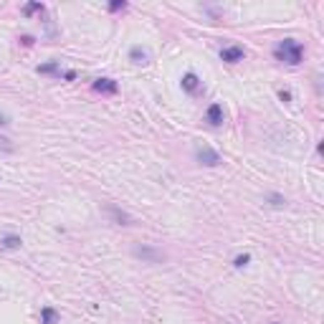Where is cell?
Wrapping results in <instances>:
<instances>
[{
  "label": "cell",
  "mask_w": 324,
  "mask_h": 324,
  "mask_svg": "<svg viewBox=\"0 0 324 324\" xmlns=\"http://www.w3.org/2000/svg\"><path fill=\"white\" fill-rule=\"evenodd\" d=\"M273 56H276L279 61H284V64L296 66V64H302V59H304V46H302L299 41H294V38H284V41L273 48Z\"/></svg>",
  "instance_id": "6da1fadb"
},
{
  "label": "cell",
  "mask_w": 324,
  "mask_h": 324,
  "mask_svg": "<svg viewBox=\"0 0 324 324\" xmlns=\"http://www.w3.org/2000/svg\"><path fill=\"white\" fill-rule=\"evenodd\" d=\"M132 254H134L137 259L147 261V263H162V261H165V254H162L160 248H152V246H134Z\"/></svg>",
  "instance_id": "7a4b0ae2"
},
{
  "label": "cell",
  "mask_w": 324,
  "mask_h": 324,
  "mask_svg": "<svg viewBox=\"0 0 324 324\" xmlns=\"http://www.w3.org/2000/svg\"><path fill=\"white\" fill-rule=\"evenodd\" d=\"M197 160H200V165H208V167H215V165H220V155L215 152V149H210V147H197Z\"/></svg>",
  "instance_id": "3957f363"
},
{
  "label": "cell",
  "mask_w": 324,
  "mask_h": 324,
  "mask_svg": "<svg viewBox=\"0 0 324 324\" xmlns=\"http://www.w3.org/2000/svg\"><path fill=\"white\" fill-rule=\"evenodd\" d=\"M243 56H246V51L241 46H226L220 51V59L228 61V64H238V61H243Z\"/></svg>",
  "instance_id": "277c9868"
},
{
  "label": "cell",
  "mask_w": 324,
  "mask_h": 324,
  "mask_svg": "<svg viewBox=\"0 0 324 324\" xmlns=\"http://www.w3.org/2000/svg\"><path fill=\"white\" fill-rule=\"evenodd\" d=\"M94 91H99V94H117L119 91V84L114 81V79H96L94 81Z\"/></svg>",
  "instance_id": "5b68a950"
},
{
  "label": "cell",
  "mask_w": 324,
  "mask_h": 324,
  "mask_svg": "<svg viewBox=\"0 0 324 324\" xmlns=\"http://www.w3.org/2000/svg\"><path fill=\"white\" fill-rule=\"evenodd\" d=\"M205 117H208V122H210L213 127H220V124H223V119H226V114H223V107H220V104H210Z\"/></svg>",
  "instance_id": "8992f818"
},
{
  "label": "cell",
  "mask_w": 324,
  "mask_h": 324,
  "mask_svg": "<svg viewBox=\"0 0 324 324\" xmlns=\"http://www.w3.org/2000/svg\"><path fill=\"white\" fill-rule=\"evenodd\" d=\"M183 89H185L188 94H197V89H200V79L195 76L193 71L183 76Z\"/></svg>",
  "instance_id": "52a82bcc"
},
{
  "label": "cell",
  "mask_w": 324,
  "mask_h": 324,
  "mask_svg": "<svg viewBox=\"0 0 324 324\" xmlns=\"http://www.w3.org/2000/svg\"><path fill=\"white\" fill-rule=\"evenodd\" d=\"M130 59L134 61V64H149V54H147V48H142V46H132L130 51Z\"/></svg>",
  "instance_id": "ba28073f"
},
{
  "label": "cell",
  "mask_w": 324,
  "mask_h": 324,
  "mask_svg": "<svg viewBox=\"0 0 324 324\" xmlns=\"http://www.w3.org/2000/svg\"><path fill=\"white\" fill-rule=\"evenodd\" d=\"M56 319H59L56 309H51V307H43L41 309V322L43 324H56Z\"/></svg>",
  "instance_id": "9c48e42d"
},
{
  "label": "cell",
  "mask_w": 324,
  "mask_h": 324,
  "mask_svg": "<svg viewBox=\"0 0 324 324\" xmlns=\"http://www.w3.org/2000/svg\"><path fill=\"white\" fill-rule=\"evenodd\" d=\"M107 213H112V215H114V218H117L122 226H127V223H130V215H127L124 210H119L117 205H109V208H107Z\"/></svg>",
  "instance_id": "30bf717a"
},
{
  "label": "cell",
  "mask_w": 324,
  "mask_h": 324,
  "mask_svg": "<svg viewBox=\"0 0 324 324\" xmlns=\"http://www.w3.org/2000/svg\"><path fill=\"white\" fill-rule=\"evenodd\" d=\"M20 236H5L3 241H0V248H20Z\"/></svg>",
  "instance_id": "8fae6325"
},
{
  "label": "cell",
  "mask_w": 324,
  "mask_h": 324,
  "mask_svg": "<svg viewBox=\"0 0 324 324\" xmlns=\"http://www.w3.org/2000/svg\"><path fill=\"white\" fill-rule=\"evenodd\" d=\"M38 73H59V61H51V64L38 66Z\"/></svg>",
  "instance_id": "7c38bea8"
},
{
  "label": "cell",
  "mask_w": 324,
  "mask_h": 324,
  "mask_svg": "<svg viewBox=\"0 0 324 324\" xmlns=\"http://www.w3.org/2000/svg\"><path fill=\"white\" fill-rule=\"evenodd\" d=\"M248 261H251V256H248V254H241V256H236V261H233V263H236L238 268H243Z\"/></svg>",
  "instance_id": "4fadbf2b"
},
{
  "label": "cell",
  "mask_w": 324,
  "mask_h": 324,
  "mask_svg": "<svg viewBox=\"0 0 324 324\" xmlns=\"http://www.w3.org/2000/svg\"><path fill=\"white\" fill-rule=\"evenodd\" d=\"M33 10H41V13H43V5H41V3H31V5L23 8V13H33Z\"/></svg>",
  "instance_id": "5bb4252c"
},
{
  "label": "cell",
  "mask_w": 324,
  "mask_h": 324,
  "mask_svg": "<svg viewBox=\"0 0 324 324\" xmlns=\"http://www.w3.org/2000/svg\"><path fill=\"white\" fill-rule=\"evenodd\" d=\"M268 200H271V205H284V197L281 195H268Z\"/></svg>",
  "instance_id": "9a60e30c"
},
{
  "label": "cell",
  "mask_w": 324,
  "mask_h": 324,
  "mask_svg": "<svg viewBox=\"0 0 324 324\" xmlns=\"http://www.w3.org/2000/svg\"><path fill=\"white\" fill-rule=\"evenodd\" d=\"M127 8V3H112L109 5V10H124Z\"/></svg>",
  "instance_id": "2e32d148"
},
{
  "label": "cell",
  "mask_w": 324,
  "mask_h": 324,
  "mask_svg": "<svg viewBox=\"0 0 324 324\" xmlns=\"http://www.w3.org/2000/svg\"><path fill=\"white\" fill-rule=\"evenodd\" d=\"M0 147L8 149V152H13V144H8V139H3V137H0Z\"/></svg>",
  "instance_id": "e0dca14e"
},
{
  "label": "cell",
  "mask_w": 324,
  "mask_h": 324,
  "mask_svg": "<svg viewBox=\"0 0 324 324\" xmlns=\"http://www.w3.org/2000/svg\"><path fill=\"white\" fill-rule=\"evenodd\" d=\"M10 124V117L8 114H0V127H8Z\"/></svg>",
  "instance_id": "ac0fdd59"
},
{
  "label": "cell",
  "mask_w": 324,
  "mask_h": 324,
  "mask_svg": "<svg viewBox=\"0 0 324 324\" xmlns=\"http://www.w3.org/2000/svg\"><path fill=\"white\" fill-rule=\"evenodd\" d=\"M273 324H279V322H273Z\"/></svg>",
  "instance_id": "d6986e66"
}]
</instances>
